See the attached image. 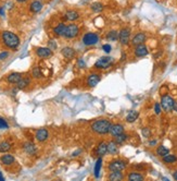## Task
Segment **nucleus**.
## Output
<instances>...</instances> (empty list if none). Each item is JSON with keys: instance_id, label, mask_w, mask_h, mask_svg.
Here are the masks:
<instances>
[{"instance_id": "obj_1", "label": "nucleus", "mask_w": 177, "mask_h": 181, "mask_svg": "<svg viewBox=\"0 0 177 181\" xmlns=\"http://www.w3.org/2000/svg\"><path fill=\"white\" fill-rule=\"evenodd\" d=\"M111 126L112 123L107 119H99V120H96L91 124V129H93V132L98 133V134H105L110 131Z\"/></svg>"}, {"instance_id": "obj_2", "label": "nucleus", "mask_w": 177, "mask_h": 181, "mask_svg": "<svg viewBox=\"0 0 177 181\" xmlns=\"http://www.w3.org/2000/svg\"><path fill=\"white\" fill-rule=\"evenodd\" d=\"M2 40L4 43V45L9 48H16L20 45V38L16 34L9 32V31H4L2 33Z\"/></svg>"}, {"instance_id": "obj_3", "label": "nucleus", "mask_w": 177, "mask_h": 181, "mask_svg": "<svg viewBox=\"0 0 177 181\" xmlns=\"http://www.w3.org/2000/svg\"><path fill=\"white\" fill-rule=\"evenodd\" d=\"M175 100L168 95H164L161 99V107L162 109H164L165 111H172L174 109Z\"/></svg>"}, {"instance_id": "obj_4", "label": "nucleus", "mask_w": 177, "mask_h": 181, "mask_svg": "<svg viewBox=\"0 0 177 181\" xmlns=\"http://www.w3.org/2000/svg\"><path fill=\"white\" fill-rule=\"evenodd\" d=\"M112 64H113V58L112 57H101L96 61L95 67H96L97 69L104 70V69H108Z\"/></svg>"}, {"instance_id": "obj_5", "label": "nucleus", "mask_w": 177, "mask_h": 181, "mask_svg": "<svg viewBox=\"0 0 177 181\" xmlns=\"http://www.w3.org/2000/svg\"><path fill=\"white\" fill-rule=\"evenodd\" d=\"M79 33V27L76 24H70L65 27V32H64V37L66 38H74Z\"/></svg>"}, {"instance_id": "obj_6", "label": "nucleus", "mask_w": 177, "mask_h": 181, "mask_svg": "<svg viewBox=\"0 0 177 181\" xmlns=\"http://www.w3.org/2000/svg\"><path fill=\"white\" fill-rule=\"evenodd\" d=\"M99 42V36L96 33H86L83 37V43L86 46L96 45Z\"/></svg>"}, {"instance_id": "obj_7", "label": "nucleus", "mask_w": 177, "mask_h": 181, "mask_svg": "<svg viewBox=\"0 0 177 181\" xmlns=\"http://www.w3.org/2000/svg\"><path fill=\"white\" fill-rule=\"evenodd\" d=\"M129 37H130V28L124 27L118 32V39L122 45H127L129 43Z\"/></svg>"}, {"instance_id": "obj_8", "label": "nucleus", "mask_w": 177, "mask_h": 181, "mask_svg": "<svg viewBox=\"0 0 177 181\" xmlns=\"http://www.w3.org/2000/svg\"><path fill=\"white\" fill-rule=\"evenodd\" d=\"M126 167V163L124 160H121V159H116V160H113L110 163L109 165V169L110 171H122L123 169H125Z\"/></svg>"}, {"instance_id": "obj_9", "label": "nucleus", "mask_w": 177, "mask_h": 181, "mask_svg": "<svg viewBox=\"0 0 177 181\" xmlns=\"http://www.w3.org/2000/svg\"><path fill=\"white\" fill-rule=\"evenodd\" d=\"M149 50H148L147 46H144V44H140V45H137L135 48V55L137 57H144L147 56Z\"/></svg>"}, {"instance_id": "obj_10", "label": "nucleus", "mask_w": 177, "mask_h": 181, "mask_svg": "<svg viewBox=\"0 0 177 181\" xmlns=\"http://www.w3.org/2000/svg\"><path fill=\"white\" fill-rule=\"evenodd\" d=\"M36 54L38 55L40 58H48L52 55L50 48H47V47H40V48H37Z\"/></svg>"}, {"instance_id": "obj_11", "label": "nucleus", "mask_w": 177, "mask_h": 181, "mask_svg": "<svg viewBox=\"0 0 177 181\" xmlns=\"http://www.w3.org/2000/svg\"><path fill=\"white\" fill-rule=\"evenodd\" d=\"M109 132L111 133L112 135L115 136V135H118V134H121V133L124 132V127L122 126V124H112L111 128H110V131Z\"/></svg>"}, {"instance_id": "obj_12", "label": "nucleus", "mask_w": 177, "mask_h": 181, "mask_svg": "<svg viewBox=\"0 0 177 181\" xmlns=\"http://www.w3.org/2000/svg\"><path fill=\"white\" fill-rule=\"evenodd\" d=\"M48 131L46 129H39L38 131L36 132V139L37 141H39V142H44V141H46V140L48 139Z\"/></svg>"}, {"instance_id": "obj_13", "label": "nucleus", "mask_w": 177, "mask_h": 181, "mask_svg": "<svg viewBox=\"0 0 177 181\" xmlns=\"http://www.w3.org/2000/svg\"><path fill=\"white\" fill-rule=\"evenodd\" d=\"M146 38H147V36H146L144 33H138L136 34L135 36H134V38L132 39V43L134 45H140V44H144Z\"/></svg>"}, {"instance_id": "obj_14", "label": "nucleus", "mask_w": 177, "mask_h": 181, "mask_svg": "<svg viewBox=\"0 0 177 181\" xmlns=\"http://www.w3.org/2000/svg\"><path fill=\"white\" fill-rule=\"evenodd\" d=\"M100 82V76L99 74H90L87 79V84L89 85L90 88L96 86L98 83Z\"/></svg>"}, {"instance_id": "obj_15", "label": "nucleus", "mask_w": 177, "mask_h": 181, "mask_svg": "<svg viewBox=\"0 0 177 181\" xmlns=\"http://www.w3.org/2000/svg\"><path fill=\"white\" fill-rule=\"evenodd\" d=\"M22 78H23V76H22L21 73L14 72V73H11V74H9V76H8V78H7V80H8V82H9V83H12V84H18V82L20 81Z\"/></svg>"}, {"instance_id": "obj_16", "label": "nucleus", "mask_w": 177, "mask_h": 181, "mask_svg": "<svg viewBox=\"0 0 177 181\" xmlns=\"http://www.w3.org/2000/svg\"><path fill=\"white\" fill-rule=\"evenodd\" d=\"M65 20H67V21H75V20H77L78 18H79V13L77 12V11H75V10H70V11H67V12L65 13Z\"/></svg>"}, {"instance_id": "obj_17", "label": "nucleus", "mask_w": 177, "mask_h": 181, "mask_svg": "<svg viewBox=\"0 0 177 181\" xmlns=\"http://www.w3.org/2000/svg\"><path fill=\"white\" fill-rule=\"evenodd\" d=\"M107 153H108V144L104 142H101L97 147V154H98V156L102 157Z\"/></svg>"}, {"instance_id": "obj_18", "label": "nucleus", "mask_w": 177, "mask_h": 181, "mask_svg": "<svg viewBox=\"0 0 177 181\" xmlns=\"http://www.w3.org/2000/svg\"><path fill=\"white\" fill-rule=\"evenodd\" d=\"M41 9H42V3L40 2V1H38V0H36V1H33V2L30 3V10L32 11V12L37 13V12H39Z\"/></svg>"}, {"instance_id": "obj_19", "label": "nucleus", "mask_w": 177, "mask_h": 181, "mask_svg": "<svg viewBox=\"0 0 177 181\" xmlns=\"http://www.w3.org/2000/svg\"><path fill=\"white\" fill-rule=\"evenodd\" d=\"M1 163L3 164V165H6V166H10V165H12L13 163H14V157L12 156V155L10 154H6L3 155L2 157H1Z\"/></svg>"}, {"instance_id": "obj_20", "label": "nucleus", "mask_w": 177, "mask_h": 181, "mask_svg": "<svg viewBox=\"0 0 177 181\" xmlns=\"http://www.w3.org/2000/svg\"><path fill=\"white\" fill-rule=\"evenodd\" d=\"M62 55L66 59H72L74 57V55H75V50L73 48H71V47H64L62 49Z\"/></svg>"}, {"instance_id": "obj_21", "label": "nucleus", "mask_w": 177, "mask_h": 181, "mask_svg": "<svg viewBox=\"0 0 177 181\" xmlns=\"http://www.w3.org/2000/svg\"><path fill=\"white\" fill-rule=\"evenodd\" d=\"M108 152L112 155H115L118 153V146H117V143L115 141L108 143Z\"/></svg>"}, {"instance_id": "obj_22", "label": "nucleus", "mask_w": 177, "mask_h": 181, "mask_svg": "<svg viewBox=\"0 0 177 181\" xmlns=\"http://www.w3.org/2000/svg\"><path fill=\"white\" fill-rule=\"evenodd\" d=\"M65 27L66 25L64 24V23H60V24H58L57 26L54 27V34L56 35H58V36H63L64 35V32H65Z\"/></svg>"}, {"instance_id": "obj_23", "label": "nucleus", "mask_w": 177, "mask_h": 181, "mask_svg": "<svg viewBox=\"0 0 177 181\" xmlns=\"http://www.w3.org/2000/svg\"><path fill=\"white\" fill-rule=\"evenodd\" d=\"M24 150L27 154H30V155H34L36 153V147H35V145H34L33 143H30V142L25 143Z\"/></svg>"}, {"instance_id": "obj_24", "label": "nucleus", "mask_w": 177, "mask_h": 181, "mask_svg": "<svg viewBox=\"0 0 177 181\" xmlns=\"http://www.w3.org/2000/svg\"><path fill=\"white\" fill-rule=\"evenodd\" d=\"M138 116H139L138 111H136V110H130L126 116V120L128 121V122H134V121L137 120Z\"/></svg>"}, {"instance_id": "obj_25", "label": "nucleus", "mask_w": 177, "mask_h": 181, "mask_svg": "<svg viewBox=\"0 0 177 181\" xmlns=\"http://www.w3.org/2000/svg\"><path fill=\"white\" fill-rule=\"evenodd\" d=\"M128 180L130 181H142L144 180V176L138 174V172H130L128 175Z\"/></svg>"}, {"instance_id": "obj_26", "label": "nucleus", "mask_w": 177, "mask_h": 181, "mask_svg": "<svg viewBox=\"0 0 177 181\" xmlns=\"http://www.w3.org/2000/svg\"><path fill=\"white\" fill-rule=\"evenodd\" d=\"M109 179L112 181H118L123 179V175L121 171H112L109 176Z\"/></svg>"}, {"instance_id": "obj_27", "label": "nucleus", "mask_w": 177, "mask_h": 181, "mask_svg": "<svg viewBox=\"0 0 177 181\" xmlns=\"http://www.w3.org/2000/svg\"><path fill=\"white\" fill-rule=\"evenodd\" d=\"M30 80L28 78H22L20 81L18 82V88H20V90H23V88H25L27 86V85L30 84Z\"/></svg>"}, {"instance_id": "obj_28", "label": "nucleus", "mask_w": 177, "mask_h": 181, "mask_svg": "<svg viewBox=\"0 0 177 181\" xmlns=\"http://www.w3.org/2000/svg\"><path fill=\"white\" fill-rule=\"evenodd\" d=\"M177 160V157L175 155H172V154H166L165 156H163V162L166 164H172V163H175Z\"/></svg>"}, {"instance_id": "obj_29", "label": "nucleus", "mask_w": 177, "mask_h": 181, "mask_svg": "<svg viewBox=\"0 0 177 181\" xmlns=\"http://www.w3.org/2000/svg\"><path fill=\"white\" fill-rule=\"evenodd\" d=\"M168 153H170L168 148H166L165 146H163V145L159 146V147H158V150H156V154L159 155V156H161V157L165 156V155L168 154Z\"/></svg>"}, {"instance_id": "obj_30", "label": "nucleus", "mask_w": 177, "mask_h": 181, "mask_svg": "<svg viewBox=\"0 0 177 181\" xmlns=\"http://www.w3.org/2000/svg\"><path fill=\"white\" fill-rule=\"evenodd\" d=\"M11 148V144L9 142H6V141H3V142L0 143V152L1 153H6L8 152Z\"/></svg>"}, {"instance_id": "obj_31", "label": "nucleus", "mask_w": 177, "mask_h": 181, "mask_svg": "<svg viewBox=\"0 0 177 181\" xmlns=\"http://www.w3.org/2000/svg\"><path fill=\"white\" fill-rule=\"evenodd\" d=\"M107 38H108L109 40H112V42L117 40V39H118V32H116V31H111V32H109L108 35H107Z\"/></svg>"}, {"instance_id": "obj_32", "label": "nucleus", "mask_w": 177, "mask_h": 181, "mask_svg": "<svg viewBox=\"0 0 177 181\" xmlns=\"http://www.w3.org/2000/svg\"><path fill=\"white\" fill-rule=\"evenodd\" d=\"M127 134H124V133H121V134H118V135H115V142L117 143V144H122L123 142H125L127 140Z\"/></svg>"}, {"instance_id": "obj_33", "label": "nucleus", "mask_w": 177, "mask_h": 181, "mask_svg": "<svg viewBox=\"0 0 177 181\" xmlns=\"http://www.w3.org/2000/svg\"><path fill=\"white\" fill-rule=\"evenodd\" d=\"M101 166H102V159H101V158H99V159L97 160L96 166H95V177H96V178H98V177H99Z\"/></svg>"}, {"instance_id": "obj_34", "label": "nucleus", "mask_w": 177, "mask_h": 181, "mask_svg": "<svg viewBox=\"0 0 177 181\" xmlns=\"http://www.w3.org/2000/svg\"><path fill=\"white\" fill-rule=\"evenodd\" d=\"M91 10H93V12H101L102 10H103V6H102L100 2H95L91 4Z\"/></svg>"}, {"instance_id": "obj_35", "label": "nucleus", "mask_w": 177, "mask_h": 181, "mask_svg": "<svg viewBox=\"0 0 177 181\" xmlns=\"http://www.w3.org/2000/svg\"><path fill=\"white\" fill-rule=\"evenodd\" d=\"M33 76H35V78H40L41 76V72H40V68H38V67H35L33 70Z\"/></svg>"}, {"instance_id": "obj_36", "label": "nucleus", "mask_w": 177, "mask_h": 181, "mask_svg": "<svg viewBox=\"0 0 177 181\" xmlns=\"http://www.w3.org/2000/svg\"><path fill=\"white\" fill-rule=\"evenodd\" d=\"M8 128H9V126L7 123V121L4 120V119H2V118H0V129L3 130V129H8Z\"/></svg>"}, {"instance_id": "obj_37", "label": "nucleus", "mask_w": 177, "mask_h": 181, "mask_svg": "<svg viewBox=\"0 0 177 181\" xmlns=\"http://www.w3.org/2000/svg\"><path fill=\"white\" fill-rule=\"evenodd\" d=\"M154 111H156V115H159L160 112H161V104L156 103V105H154Z\"/></svg>"}, {"instance_id": "obj_38", "label": "nucleus", "mask_w": 177, "mask_h": 181, "mask_svg": "<svg viewBox=\"0 0 177 181\" xmlns=\"http://www.w3.org/2000/svg\"><path fill=\"white\" fill-rule=\"evenodd\" d=\"M102 49H103V50H104L105 52H111V49H112V47L110 45H109V44H105V45H103L102 46Z\"/></svg>"}, {"instance_id": "obj_39", "label": "nucleus", "mask_w": 177, "mask_h": 181, "mask_svg": "<svg viewBox=\"0 0 177 181\" xmlns=\"http://www.w3.org/2000/svg\"><path fill=\"white\" fill-rule=\"evenodd\" d=\"M142 134H144L146 138H148V136H150V130L148 129V128H144V130H142Z\"/></svg>"}, {"instance_id": "obj_40", "label": "nucleus", "mask_w": 177, "mask_h": 181, "mask_svg": "<svg viewBox=\"0 0 177 181\" xmlns=\"http://www.w3.org/2000/svg\"><path fill=\"white\" fill-rule=\"evenodd\" d=\"M7 57H8V52H1L0 54V60H3Z\"/></svg>"}, {"instance_id": "obj_41", "label": "nucleus", "mask_w": 177, "mask_h": 181, "mask_svg": "<svg viewBox=\"0 0 177 181\" xmlns=\"http://www.w3.org/2000/svg\"><path fill=\"white\" fill-rule=\"evenodd\" d=\"M173 178H174L175 180H177V170L174 172V174H173Z\"/></svg>"}, {"instance_id": "obj_42", "label": "nucleus", "mask_w": 177, "mask_h": 181, "mask_svg": "<svg viewBox=\"0 0 177 181\" xmlns=\"http://www.w3.org/2000/svg\"><path fill=\"white\" fill-rule=\"evenodd\" d=\"M4 180V178H3V176H2V174L0 172V181H3Z\"/></svg>"}, {"instance_id": "obj_43", "label": "nucleus", "mask_w": 177, "mask_h": 181, "mask_svg": "<svg viewBox=\"0 0 177 181\" xmlns=\"http://www.w3.org/2000/svg\"><path fill=\"white\" fill-rule=\"evenodd\" d=\"M174 110L177 112V102H175V105H174Z\"/></svg>"}, {"instance_id": "obj_44", "label": "nucleus", "mask_w": 177, "mask_h": 181, "mask_svg": "<svg viewBox=\"0 0 177 181\" xmlns=\"http://www.w3.org/2000/svg\"><path fill=\"white\" fill-rule=\"evenodd\" d=\"M150 144H151V145H154V144H156V141H152V142H150Z\"/></svg>"}, {"instance_id": "obj_45", "label": "nucleus", "mask_w": 177, "mask_h": 181, "mask_svg": "<svg viewBox=\"0 0 177 181\" xmlns=\"http://www.w3.org/2000/svg\"><path fill=\"white\" fill-rule=\"evenodd\" d=\"M16 1H18V2H25L26 0H16Z\"/></svg>"}, {"instance_id": "obj_46", "label": "nucleus", "mask_w": 177, "mask_h": 181, "mask_svg": "<svg viewBox=\"0 0 177 181\" xmlns=\"http://www.w3.org/2000/svg\"><path fill=\"white\" fill-rule=\"evenodd\" d=\"M0 14H3V9H0Z\"/></svg>"}]
</instances>
